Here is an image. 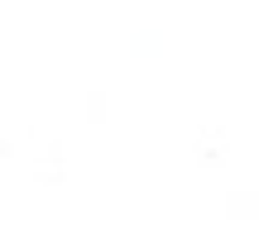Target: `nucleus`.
Listing matches in <instances>:
<instances>
[]
</instances>
